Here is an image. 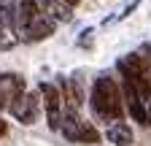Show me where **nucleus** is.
<instances>
[{
    "mask_svg": "<svg viewBox=\"0 0 151 146\" xmlns=\"http://www.w3.org/2000/svg\"><path fill=\"white\" fill-rule=\"evenodd\" d=\"M38 8H41L51 22H70L73 19V11L68 3H62V0H35Z\"/></svg>",
    "mask_w": 151,
    "mask_h": 146,
    "instance_id": "nucleus-7",
    "label": "nucleus"
},
{
    "mask_svg": "<svg viewBox=\"0 0 151 146\" xmlns=\"http://www.w3.org/2000/svg\"><path fill=\"white\" fill-rule=\"evenodd\" d=\"M19 95H24V79L16 73L0 76V108H11Z\"/></svg>",
    "mask_w": 151,
    "mask_h": 146,
    "instance_id": "nucleus-5",
    "label": "nucleus"
},
{
    "mask_svg": "<svg viewBox=\"0 0 151 146\" xmlns=\"http://www.w3.org/2000/svg\"><path fill=\"white\" fill-rule=\"evenodd\" d=\"M92 35H94V30H84L81 38H78V43L81 46H92Z\"/></svg>",
    "mask_w": 151,
    "mask_h": 146,
    "instance_id": "nucleus-12",
    "label": "nucleus"
},
{
    "mask_svg": "<svg viewBox=\"0 0 151 146\" xmlns=\"http://www.w3.org/2000/svg\"><path fill=\"white\" fill-rule=\"evenodd\" d=\"M122 92L116 81H111L108 76H100L94 79V87H92V108L100 119H113L119 122L122 119V111H124V103H122Z\"/></svg>",
    "mask_w": 151,
    "mask_h": 146,
    "instance_id": "nucleus-2",
    "label": "nucleus"
},
{
    "mask_svg": "<svg viewBox=\"0 0 151 146\" xmlns=\"http://www.w3.org/2000/svg\"><path fill=\"white\" fill-rule=\"evenodd\" d=\"M138 3H140V0H132V3H129V6H127V8L122 11V16H129L132 11H135V8H138Z\"/></svg>",
    "mask_w": 151,
    "mask_h": 146,
    "instance_id": "nucleus-13",
    "label": "nucleus"
},
{
    "mask_svg": "<svg viewBox=\"0 0 151 146\" xmlns=\"http://www.w3.org/2000/svg\"><path fill=\"white\" fill-rule=\"evenodd\" d=\"M16 43V11L14 0L0 3V49H11Z\"/></svg>",
    "mask_w": 151,
    "mask_h": 146,
    "instance_id": "nucleus-3",
    "label": "nucleus"
},
{
    "mask_svg": "<svg viewBox=\"0 0 151 146\" xmlns=\"http://www.w3.org/2000/svg\"><path fill=\"white\" fill-rule=\"evenodd\" d=\"M146 124H151V100H148V106H146Z\"/></svg>",
    "mask_w": 151,
    "mask_h": 146,
    "instance_id": "nucleus-14",
    "label": "nucleus"
},
{
    "mask_svg": "<svg viewBox=\"0 0 151 146\" xmlns=\"http://www.w3.org/2000/svg\"><path fill=\"white\" fill-rule=\"evenodd\" d=\"M84 127H86V122H81V119H78V114L65 111V116L60 119V130L65 133V138H70V141H76V143H81Z\"/></svg>",
    "mask_w": 151,
    "mask_h": 146,
    "instance_id": "nucleus-9",
    "label": "nucleus"
},
{
    "mask_svg": "<svg viewBox=\"0 0 151 146\" xmlns=\"http://www.w3.org/2000/svg\"><path fill=\"white\" fill-rule=\"evenodd\" d=\"M16 30L24 41H43L54 35V22L38 8L35 0H22L16 6Z\"/></svg>",
    "mask_w": 151,
    "mask_h": 146,
    "instance_id": "nucleus-1",
    "label": "nucleus"
},
{
    "mask_svg": "<svg viewBox=\"0 0 151 146\" xmlns=\"http://www.w3.org/2000/svg\"><path fill=\"white\" fill-rule=\"evenodd\" d=\"M124 62H127V68L135 73V76H140L143 81L151 84V60H148V57H143L140 51H132V54H127V57H124Z\"/></svg>",
    "mask_w": 151,
    "mask_h": 146,
    "instance_id": "nucleus-10",
    "label": "nucleus"
},
{
    "mask_svg": "<svg viewBox=\"0 0 151 146\" xmlns=\"http://www.w3.org/2000/svg\"><path fill=\"white\" fill-rule=\"evenodd\" d=\"M6 130H8V127H6V122L0 119V135H6Z\"/></svg>",
    "mask_w": 151,
    "mask_h": 146,
    "instance_id": "nucleus-15",
    "label": "nucleus"
},
{
    "mask_svg": "<svg viewBox=\"0 0 151 146\" xmlns=\"http://www.w3.org/2000/svg\"><path fill=\"white\" fill-rule=\"evenodd\" d=\"M41 98H43V108H46V116H49V127L51 130H60V106H62V95L57 92L54 84H41Z\"/></svg>",
    "mask_w": 151,
    "mask_h": 146,
    "instance_id": "nucleus-4",
    "label": "nucleus"
},
{
    "mask_svg": "<svg viewBox=\"0 0 151 146\" xmlns=\"http://www.w3.org/2000/svg\"><path fill=\"white\" fill-rule=\"evenodd\" d=\"M105 138L113 146H129L132 143V130H129L127 122H113L108 130H105Z\"/></svg>",
    "mask_w": 151,
    "mask_h": 146,
    "instance_id": "nucleus-11",
    "label": "nucleus"
},
{
    "mask_svg": "<svg viewBox=\"0 0 151 146\" xmlns=\"http://www.w3.org/2000/svg\"><path fill=\"white\" fill-rule=\"evenodd\" d=\"M122 98L127 100L129 116L135 119V122H140V124H146V108H143V100H140V95L135 92V87L124 81V95H122Z\"/></svg>",
    "mask_w": 151,
    "mask_h": 146,
    "instance_id": "nucleus-8",
    "label": "nucleus"
},
{
    "mask_svg": "<svg viewBox=\"0 0 151 146\" xmlns=\"http://www.w3.org/2000/svg\"><path fill=\"white\" fill-rule=\"evenodd\" d=\"M8 111L22 122V124H32L35 116H38V100H35V95L24 92V95H19V98L14 100V106L8 108Z\"/></svg>",
    "mask_w": 151,
    "mask_h": 146,
    "instance_id": "nucleus-6",
    "label": "nucleus"
},
{
    "mask_svg": "<svg viewBox=\"0 0 151 146\" xmlns=\"http://www.w3.org/2000/svg\"><path fill=\"white\" fill-rule=\"evenodd\" d=\"M62 3H68V6L73 8V6H78V3H81V0H62Z\"/></svg>",
    "mask_w": 151,
    "mask_h": 146,
    "instance_id": "nucleus-16",
    "label": "nucleus"
}]
</instances>
